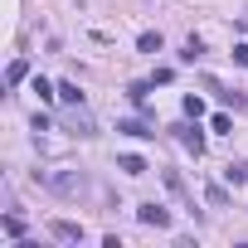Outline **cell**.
Here are the masks:
<instances>
[{"mask_svg": "<svg viewBox=\"0 0 248 248\" xmlns=\"http://www.w3.org/2000/svg\"><path fill=\"white\" fill-rule=\"evenodd\" d=\"M224 180L229 185H248V161H229L224 166Z\"/></svg>", "mask_w": 248, "mask_h": 248, "instance_id": "cell-9", "label": "cell"}, {"mask_svg": "<svg viewBox=\"0 0 248 248\" xmlns=\"http://www.w3.org/2000/svg\"><path fill=\"white\" fill-rule=\"evenodd\" d=\"M49 233L59 243H83V224H73V219H49Z\"/></svg>", "mask_w": 248, "mask_h": 248, "instance_id": "cell-4", "label": "cell"}, {"mask_svg": "<svg viewBox=\"0 0 248 248\" xmlns=\"http://www.w3.org/2000/svg\"><path fill=\"white\" fill-rule=\"evenodd\" d=\"M200 54H204V44H200V39H195V34H190V39H185V59H190V63H195V59H200Z\"/></svg>", "mask_w": 248, "mask_h": 248, "instance_id": "cell-17", "label": "cell"}, {"mask_svg": "<svg viewBox=\"0 0 248 248\" xmlns=\"http://www.w3.org/2000/svg\"><path fill=\"white\" fill-rule=\"evenodd\" d=\"M243 30H248V10H243Z\"/></svg>", "mask_w": 248, "mask_h": 248, "instance_id": "cell-20", "label": "cell"}, {"mask_svg": "<svg viewBox=\"0 0 248 248\" xmlns=\"http://www.w3.org/2000/svg\"><path fill=\"white\" fill-rule=\"evenodd\" d=\"M59 97H63L68 107H78V102H83V93H78V83H59Z\"/></svg>", "mask_w": 248, "mask_h": 248, "instance_id": "cell-13", "label": "cell"}, {"mask_svg": "<svg viewBox=\"0 0 248 248\" xmlns=\"http://www.w3.org/2000/svg\"><path fill=\"white\" fill-rule=\"evenodd\" d=\"M214 93H219V88H214ZM219 97H224V107H233V112H238V107H243V102H248V97H243V93H219Z\"/></svg>", "mask_w": 248, "mask_h": 248, "instance_id": "cell-18", "label": "cell"}, {"mask_svg": "<svg viewBox=\"0 0 248 248\" xmlns=\"http://www.w3.org/2000/svg\"><path fill=\"white\" fill-rule=\"evenodd\" d=\"M180 107H185V117H204V102H200L195 93H185V102H180Z\"/></svg>", "mask_w": 248, "mask_h": 248, "instance_id": "cell-15", "label": "cell"}, {"mask_svg": "<svg viewBox=\"0 0 248 248\" xmlns=\"http://www.w3.org/2000/svg\"><path fill=\"white\" fill-rule=\"evenodd\" d=\"M25 78H30V63H25V59H15V63L5 68V83H10V88H20Z\"/></svg>", "mask_w": 248, "mask_h": 248, "instance_id": "cell-11", "label": "cell"}, {"mask_svg": "<svg viewBox=\"0 0 248 248\" xmlns=\"http://www.w3.org/2000/svg\"><path fill=\"white\" fill-rule=\"evenodd\" d=\"M34 180H44L54 195H63V200H78L83 190H88V180L78 175V170H34Z\"/></svg>", "mask_w": 248, "mask_h": 248, "instance_id": "cell-1", "label": "cell"}, {"mask_svg": "<svg viewBox=\"0 0 248 248\" xmlns=\"http://www.w3.org/2000/svg\"><path fill=\"white\" fill-rule=\"evenodd\" d=\"M68 127H73V132H78V137H97V127H93V117H88V112H83V102H78V107H73V112H68Z\"/></svg>", "mask_w": 248, "mask_h": 248, "instance_id": "cell-5", "label": "cell"}, {"mask_svg": "<svg viewBox=\"0 0 248 248\" xmlns=\"http://www.w3.org/2000/svg\"><path fill=\"white\" fill-rule=\"evenodd\" d=\"M170 132L180 137V146H185V151H190L195 161L204 156V132H200V117H190V122H180V127H170Z\"/></svg>", "mask_w": 248, "mask_h": 248, "instance_id": "cell-2", "label": "cell"}, {"mask_svg": "<svg viewBox=\"0 0 248 248\" xmlns=\"http://www.w3.org/2000/svg\"><path fill=\"white\" fill-rule=\"evenodd\" d=\"M137 219H141L146 229H170V209H166V204H156V200L137 204Z\"/></svg>", "mask_w": 248, "mask_h": 248, "instance_id": "cell-3", "label": "cell"}, {"mask_svg": "<svg viewBox=\"0 0 248 248\" xmlns=\"http://www.w3.org/2000/svg\"><path fill=\"white\" fill-rule=\"evenodd\" d=\"M117 170H127V175H146L151 166H146L141 156H132V151H127V156H117Z\"/></svg>", "mask_w": 248, "mask_h": 248, "instance_id": "cell-8", "label": "cell"}, {"mask_svg": "<svg viewBox=\"0 0 248 248\" xmlns=\"http://www.w3.org/2000/svg\"><path fill=\"white\" fill-rule=\"evenodd\" d=\"M0 229H5V238H30V224H25L20 214H5V219H0Z\"/></svg>", "mask_w": 248, "mask_h": 248, "instance_id": "cell-7", "label": "cell"}, {"mask_svg": "<svg viewBox=\"0 0 248 248\" xmlns=\"http://www.w3.org/2000/svg\"><path fill=\"white\" fill-rule=\"evenodd\" d=\"M233 63H238V68H248V44H233Z\"/></svg>", "mask_w": 248, "mask_h": 248, "instance_id": "cell-19", "label": "cell"}, {"mask_svg": "<svg viewBox=\"0 0 248 248\" xmlns=\"http://www.w3.org/2000/svg\"><path fill=\"white\" fill-rule=\"evenodd\" d=\"M204 200H209V204H219V209H224V204H229V190H224V185H204Z\"/></svg>", "mask_w": 248, "mask_h": 248, "instance_id": "cell-14", "label": "cell"}, {"mask_svg": "<svg viewBox=\"0 0 248 248\" xmlns=\"http://www.w3.org/2000/svg\"><path fill=\"white\" fill-rule=\"evenodd\" d=\"M151 88H156V83H132V88H127V97H132L137 107H146V97H151Z\"/></svg>", "mask_w": 248, "mask_h": 248, "instance_id": "cell-12", "label": "cell"}, {"mask_svg": "<svg viewBox=\"0 0 248 248\" xmlns=\"http://www.w3.org/2000/svg\"><path fill=\"white\" fill-rule=\"evenodd\" d=\"M161 44H166V39H161V30H146V34L137 39V49H141V54H161Z\"/></svg>", "mask_w": 248, "mask_h": 248, "instance_id": "cell-10", "label": "cell"}, {"mask_svg": "<svg viewBox=\"0 0 248 248\" xmlns=\"http://www.w3.org/2000/svg\"><path fill=\"white\" fill-rule=\"evenodd\" d=\"M117 132H122V137H137V141H151V137H156V132L146 127V122H137V117H127V122H117Z\"/></svg>", "mask_w": 248, "mask_h": 248, "instance_id": "cell-6", "label": "cell"}, {"mask_svg": "<svg viewBox=\"0 0 248 248\" xmlns=\"http://www.w3.org/2000/svg\"><path fill=\"white\" fill-rule=\"evenodd\" d=\"M229 127H233L229 112H214V117H209V132H229Z\"/></svg>", "mask_w": 248, "mask_h": 248, "instance_id": "cell-16", "label": "cell"}]
</instances>
